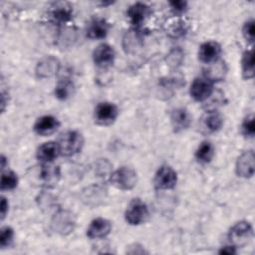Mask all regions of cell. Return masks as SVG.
<instances>
[{
  "label": "cell",
  "mask_w": 255,
  "mask_h": 255,
  "mask_svg": "<svg viewBox=\"0 0 255 255\" xmlns=\"http://www.w3.org/2000/svg\"><path fill=\"white\" fill-rule=\"evenodd\" d=\"M57 142L60 146L61 154L71 156L78 153L82 149L84 138L77 130H67L60 135Z\"/></svg>",
  "instance_id": "cell-1"
},
{
  "label": "cell",
  "mask_w": 255,
  "mask_h": 255,
  "mask_svg": "<svg viewBox=\"0 0 255 255\" xmlns=\"http://www.w3.org/2000/svg\"><path fill=\"white\" fill-rule=\"evenodd\" d=\"M111 182L119 189H132L137 182L136 172L128 166H122L111 175Z\"/></svg>",
  "instance_id": "cell-2"
},
{
  "label": "cell",
  "mask_w": 255,
  "mask_h": 255,
  "mask_svg": "<svg viewBox=\"0 0 255 255\" xmlns=\"http://www.w3.org/2000/svg\"><path fill=\"white\" fill-rule=\"evenodd\" d=\"M59 175L60 173L57 166H53L45 162L33 168L30 174L33 181L39 183L40 185H45V186L56 183L59 178Z\"/></svg>",
  "instance_id": "cell-3"
},
{
  "label": "cell",
  "mask_w": 255,
  "mask_h": 255,
  "mask_svg": "<svg viewBox=\"0 0 255 255\" xmlns=\"http://www.w3.org/2000/svg\"><path fill=\"white\" fill-rule=\"evenodd\" d=\"M75 226L76 218L74 214L68 210L57 211L51 220L52 229L61 235H67L71 233Z\"/></svg>",
  "instance_id": "cell-4"
},
{
  "label": "cell",
  "mask_w": 255,
  "mask_h": 255,
  "mask_svg": "<svg viewBox=\"0 0 255 255\" xmlns=\"http://www.w3.org/2000/svg\"><path fill=\"white\" fill-rule=\"evenodd\" d=\"M253 236V229L249 222L239 221L235 223L228 234V238L234 247L246 245Z\"/></svg>",
  "instance_id": "cell-5"
},
{
  "label": "cell",
  "mask_w": 255,
  "mask_h": 255,
  "mask_svg": "<svg viewBox=\"0 0 255 255\" xmlns=\"http://www.w3.org/2000/svg\"><path fill=\"white\" fill-rule=\"evenodd\" d=\"M126 220L130 225H139L148 217V209L143 201L139 198H134L129 202L126 214Z\"/></svg>",
  "instance_id": "cell-6"
},
{
  "label": "cell",
  "mask_w": 255,
  "mask_h": 255,
  "mask_svg": "<svg viewBox=\"0 0 255 255\" xmlns=\"http://www.w3.org/2000/svg\"><path fill=\"white\" fill-rule=\"evenodd\" d=\"M119 115V110L112 103H100L95 109V120L99 125L108 126L114 123Z\"/></svg>",
  "instance_id": "cell-7"
},
{
  "label": "cell",
  "mask_w": 255,
  "mask_h": 255,
  "mask_svg": "<svg viewBox=\"0 0 255 255\" xmlns=\"http://www.w3.org/2000/svg\"><path fill=\"white\" fill-rule=\"evenodd\" d=\"M176 181H177L176 172L172 167L168 165L160 166L154 177L155 186L158 189H162V190L173 188L176 184Z\"/></svg>",
  "instance_id": "cell-8"
},
{
  "label": "cell",
  "mask_w": 255,
  "mask_h": 255,
  "mask_svg": "<svg viewBox=\"0 0 255 255\" xmlns=\"http://www.w3.org/2000/svg\"><path fill=\"white\" fill-rule=\"evenodd\" d=\"M212 92V82L205 77L195 79L190 86V95L195 101L198 102H202L208 99L211 96Z\"/></svg>",
  "instance_id": "cell-9"
},
{
  "label": "cell",
  "mask_w": 255,
  "mask_h": 255,
  "mask_svg": "<svg viewBox=\"0 0 255 255\" xmlns=\"http://www.w3.org/2000/svg\"><path fill=\"white\" fill-rule=\"evenodd\" d=\"M255 155L253 150H247L243 152L236 161L235 170L238 176L248 178L254 174Z\"/></svg>",
  "instance_id": "cell-10"
},
{
  "label": "cell",
  "mask_w": 255,
  "mask_h": 255,
  "mask_svg": "<svg viewBox=\"0 0 255 255\" xmlns=\"http://www.w3.org/2000/svg\"><path fill=\"white\" fill-rule=\"evenodd\" d=\"M115 56L114 48L108 44L99 45L93 53L94 63L100 68L110 67L114 63Z\"/></svg>",
  "instance_id": "cell-11"
},
{
  "label": "cell",
  "mask_w": 255,
  "mask_h": 255,
  "mask_svg": "<svg viewBox=\"0 0 255 255\" xmlns=\"http://www.w3.org/2000/svg\"><path fill=\"white\" fill-rule=\"evenodd\" d=\"M60 69V62L53 56H47L43 58L36 67V75L39 78H50L57 74Z\"/></svg>",
  "instance_id": "cell-12"
},
{
  "label": "cell",
  "mask_w": 255,
  "mask_h": 255,
  "mask_svg": "<svg viewBox=\"0 0 255 255\" xmlns=\"http://www.w3.org/2000/svg\"><path fill=\"white\" fill-rule=\"evenodd\" d=\"M112 230V224L108 219L96 218L94 219L87 229V235L91 239L104 238L110 234Z\"/></svg>",
  "instance_id": "cell-13"
},
{
  "label": "cell",
  "mask_w": 255,
  "mask_h": 255,
  "mask_svg": "<svg viewBox=\"0 0 255 255\" xmlns=\"http://www.w3.org/2000/svg\"><path fill=\"white\" fill-rule=\"evenodd\" d=\"M220 53H221L220 45L216 42L208 41L203 43L199 47L198 58L201 62L205 64H211L218 60Z\"/></svg>",
  "instance_id": "cell-14"
},
{
  "label": "cell",
  "mask_w": 255,
  "mask_h": 255,
  "mask_svg": "<svg viewBox=\"0 0 255 255\" xmlns=\"http://www.w3.org/2000/svg\"><path fill=\"white\" fill-rule=\"evenodd\" d=\"M50 8L51 18L57 23H66L72 17L73 9L72 6L67 2H55Z\"/></svg>",
  "instance_id": "cell-15"
},
{
  "label": "cell",
  "mask_w": 255,
  "mask_h": 255,
  "mask_svg": "<svg viewBox=\"0 0 255 255\" xmlns=\"http://www.w3.org/2000/svg\"><path fill=\"white\" fill-rule=\"evenodd\" d=\"M59 121L53 116H43L34 125V130L40 135H49L59 128Z\"/></svg>",
  "instance_id": "cell-16"
},
{
  "label": "cell",
  "mask_w": 255,
  "mask_h": 255,
  "mask_svg": "<svg viewBox=\"0 0 255 255\" xmlns=\"http://www.w3.org/2000/svg\"><path fill=\"white\" fill-rule=\"evenodd\" d=\"M61 154L60 146L57 141H48L39 146L37 150V157L45 163H50Z\"/></svg>",
  "instance_id": "cell-17"
},
{
  "label": "cell",
  "mask_w": 255,
  "mask_h": 255,
  "mask_svg": "<svg viewBox=\"0 0 255 255\" xmlns=\"http://www.w3.org/2000/svg\"><path fill=\"white\" fill-rule=\"evenodd\" d=\"M110 25L109 23L102 19V18H95L93 19L87 29V35L89 38L98 40V39H104L108 33H109Z\"/></svg>",
  "instance_id": "cell-18"
},
{
  "label": "cell",
  "mask_w": 255,
  "mask_h": 255,
  "mask_svg": "<svg viewBox=\"0 0 255 255\" xmlns=\"http://www.w3.org/2000/svg\"><path fill=\"white\" fill-rule=\"evenodd\" d=\"M149 7L144 3H134L132 4L128 10V17L129 18L130 22L134 25L141 24L144 19L149 15Z\"/></svg>",
  "instance_id": "cell-19"
},
{
  "label": "cell",
  "mask_w": 255,
  "mask_h": 255,
  "mask_svg": "<svg viewBox=\"0 0 255 255\" xmlns=\"http://www.w3.org/2000/svg\"><path fill=\"white\" fill-rule=\"evenodd\" d=\"M170 120L172 127L176 131H180L187 128L191 123V119L188 112L183 108H177L173 110L170 115Z\"/></svg>",
  "instance_id": "cell-20"
},
{
  "label": "cell",
  "mask_w": 255,
  "mask_h": 255,
  "mask_svg": "<svg viewBox=\"0 0 255 255\" xmlns=\"http://www.w3.org/2000/svg\"><path fill=\"white\" fill-rule=\"evenodd\" d=\"M123 46L127 53L132 54L137 52L142 46V39L138 31L136 30L128 31L124 36Z\"/></svg>",
  "instance_id": "cell-21"
},
{
  "label": "cell",
  "mask_w": 255,
  "mask_h": 255,
  "mask_svg": "<svg viewBox=\"0 0 255 255\" xmlns=\"http://www.w3.org/2000/svg\"><path fill=\"white\" fill-rule=\"evenodd\" d=\"M203 125L209 131H217L223 125V118L217 111H209L203 117Z\"/></svg>",
  "instance_id": "cell-22"
},
{
  "label": "cell",
  "mask_w": 255,
  "mask_h": 255,
  "mask_svg": "<svg viewBox=\"0 0 255 255\" xmlns=\"http://www.w3.org/2000/svg\"><path fill=\"white\" fill-rule=\"evenodd\" d=\"M208 65L209 67L205 72V78H207L211 82L219 81L224 78V75L226 74V66L224 62L217 60Z\"/></svg>",
  "instance_id": "cell-23"
},
{
  "label": "cell",
  "mask_w": 255,
  "mask_h": 255,
  "mask_svg": "<svg viewBox=\"0 0 255 255\" xmlns=\"http://www.w3.org/2000/svg\"><path fill=\"white\" fill-rule=\"evenodd\" d=\"M106 190L100 186H92L87 189V191H84L83 199L86 200L87 204L90 205H97L102 199L105 198V192Z\"/></svg>",
  "instance_id": "cell-24"
},
{
  "label": "cell",
  "mask_w": 255,
  "mask_h": 255,
  "mask_svg": "<svg viewBox=\"0 0 255 255\" xmlns=\"http://www.w3.org/2000/svg\"><path fill=\"white\" fill-rule=\"evenodd\" d=\"M242 74L245 79H251L254 76V54L253 50H248L243 54L241 60Z\"/></svg>",
  "instance_id": "cell-25"
},
{
  "label": "cell",
  "mask_w": 255,
  "mask_h": 255,
  "mask_svg": "<svg viewBox=\"0 0 255 255\" xmlns=\"http://www.w3.org/2000/svg\"><path fill=\"white\" fill-rule=\"evenodd\" d=\"M213 154H214V148L211 142L203 141L197 147L195 152V157L199 162L207 163L211 160V158L213 157Z\"/></svg>",
  "instance_id": "cell-26"
},
{
  "label": "cell",
  "mask_w": 255,
  "mask_h": 255,
  "mask_svg": "<svg viewBox=\"0 0 255 255\" xmlns=\"http://www.w3.org/2000/svg\"><path fill=\"white\" fill-rule=\"evenodd\" d=\"M74 91V85L71 81L65 79L58 83L55 89V95L59 100H67L70 98Z\"/></svg>",
  "instance_id": "cell-27"
},
{
  "label": "cell",
  "mask_w": 255,
  "mask_h": 255,
  "mask_svg": "<svg viewBox=\"0 0 255 255\" xmlns=\"http://www.w3.org/2000/svg\"><path fill=\"white\" fill-rule=\"evenodd\" d=\"M1 190H12L18 184V177L17 174L13 171H6L2 172L1 176Z\"/></svg>",
  "instance_id": "cell-28"
},
{
  "label": "cell",
  "mask_w": 255,
  "mask_h": 255,
  "mask_svg": "<svg viewBox=\"0 0 255 255\" xmlns=\"http://www.w3.org/2000/svg\"><path fill=\"white\" fill-rule=\"evenodd\" d=\"M241 129H242V133L245 136L248 137H252L255 133V123H254V116L253 115H249L247 116L241 126Z\"/></svg>",
  "instance_id": "cell-29"
},
{
  "label": "cell",
  "mask_w": 255,
  "mask_h": 255,
  "mask_svg": "<svg viewBox=\"0 0 255 255\" xmlns=\"http://www.w3.org/2000/svg\"><path fill=\"white\" fill-rule=\"evenodd\" d=\"M13 236H14V232L12 230V228L5 226L1 228L0 231V246L1 248H5L7 246H9L11 244V242L13 241Z\"/></svg>",
  "instance_id": "cell-30"
},
{
  "label": "cell",
  "mask_w": 255,
  "mask_h": 255,
  "mask_svg": "<svg viewBox=\"0 0 255 255\" xmlns=\"http://www.w3.org/2000/svg\"><path fill=\"white\" fill-rule=\"evenodd\" d=\"M254 21L253 20H249L247 21L242 29V34L244 36V38L249 41V42H253L254 40Z\"/></svg>",
  "instance_id": "cell-31"
},
{
  "label": "cell",
  "mask_w": 255,
  "mask_h": 255,
  "mask_svg": "<svg viewBox=\"0 0 255 255\" xmlns=\"http://www.w3.org/2000/svg\"><path fill=\"white\" fill-rule=\"evenodd\" d=\"M169 4L176 13H182L187 6V3L185 1H172Z\"/></svg>",
  "instance_id": "cell-32"
},
{
  "label": "cell",
  "mask_w": 255,
  "mask_h": 255,
  "mask_svg": "<svg viewBox=\"0 0 255 255\" xmlns=\"http://www.w3.org/2000/svg\"><path fill=\"white\" fill-rule=\"evenodd\" d=\"M8 211V202L5 197L1 198V203H0V214H1V219H3Z\"/></svg>",
  "instance_id": "cell-33"
},
{
  "label": "cell",
  "mask_w": 255,
  "mask_h": 255,
  "mask_svg": "<svg viewBox=\"0 0 255 255\" xmlns=\"http://www.w3.org/2000/svg\"><path fill=\"white\" fill-rule=\"evenodd\" d=\"M220 254H235L236 251H235V247L234 246H225L223 247L220 251H219Z\"/></svg>",
  "instance_id": "cell-34"
}]
</instances>
